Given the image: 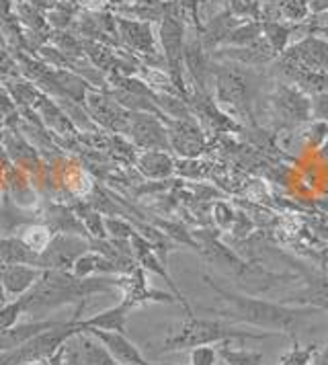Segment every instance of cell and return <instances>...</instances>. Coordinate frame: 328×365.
I'll use <instances>...</instances> for the list:
<instances>
[{
	"label": "cell",
	"mask_w": 328,
	"mask_h": 365,
	"mask_svg": "<svg viewBox=\"0 0 328 365\" xmlns=\"http://www.w3.org/2000/svg\"><path fill=\"white\" fill-rule=\"evenodd\" d=\"M308 11L320 15V13H328V0H308Z\"/></svg>",
	"instance_id": "4dcf8cb0"
},
{
	"label": "cell",
	"mask_w": 328,
	"mask_h": 365,
	"mask_svg": "<svg viewBox=\"0 0 328 365\" xmlns=\"http://www.w3.org/2000/svg\"><path fill=\"white\" fill-rule=\"evenodd\" d=\"M285 60H292L299 66L316 70V72H327L328 74V41L318 37H306L299 43L292 46L289 50L283 51Z\"/></svg>",
	"instance_id": "52a82bcc"
},
{
	"label": "cell",
	"mask_w": 328,
	"mask_h": 365,
	"mask_svg": "<svg viewBox=\"0 0 328 365\" xmlns=\"http://www.w3.org/2000/svg\"><path fill=\"white\" fill-rule=\"evenodd\" d=\"M318 205H320V210H324L328 214V200H322V201H318Z\"/></svg>",
	"instance_id": "836d02e7"
},
{
	"label": "cell",
	"mask_w": 328,
	"mask_h": 365,
	"mask_svg": "<svg viewBox=\"0 0 328 365\" xmlns=\"http://www.w3.org/2000/svg\"><path fill=\"white\" fill-rule=\"evenodd\" d=\"M117 27L121 29L123 39L130 43L133 50L142 51V53H156L154 48V37H152V29L148 23L142 21H125V19H117Z\"/></svg>",
	"instance_id": "5bb4252c"
},
{
	"label": "cell",
	"mask_w": 328,
	"mask_h": 365,
	"mask_svg": "<svg viewBox=\"0 0 328 365\" xmlns=\"http://www.w3.org/2000/svg\"><path fill=\"white\" fill-rule=\"evenodd\" d=\"M41 271L29 265H0V282L6 289V296H25L35 283L39 282Z\"/></svg>",
	"instance_id": "30bf717a"
},
{
	"label": "cell",
	"mask_w": 328,
	"mask_h": 365,
	"mask_svg": "<svg viewBox=\"0 0 328 365\" xmlns=\"http://www.w3.org/2000/svg\"><path fill=\"white\" fill-rule=\"evenodd\" d=\"M273 334L275 332H250L222 320H203L195 314H187V318L179 324V329H175L164 339L160 353L201 347V345H220L232 341H265Z\"/></svg>",
	"instance_id": "7a4b0ae2"
},
{
	"label": "cell",
	"mask_w": 328,
	"mask_h": 365,
	"mask_svg": "<svg viewBox=\"0 0 328 365\" xmlns=\"http://www.w3.org/2000/svg\"><path fill=\"white\" fill-rule=\"evenodd\" d=\"M308 140H310V144L314 148H320L324 142L328 140V123L327 121H320V119H316L314 123H312L310 133H308Z\"/></svg>",
	"instance_id": "4316f807"
},
{
	"label": "cell",
	"mask_w": 328,
	"mask_h": 365,
	"mask_svg": "<svg viewBox=\"0 0 328 365\" xmlns=\"http://www.w3.org/2000/svg\"><path fill=\"white\" fill-rule=\"evenodd\" d=\"M295 267L302 271L304 287L295 292L289 302L295 306H310V308H318L320 312H328V275L304 271L302 265Z\"/></svg>",
	"instance_id": "9c48e42d"
},
{
	"label": "cell",
	"mask_w": 328,
	"mask_h": 365,
	"mask_svg": "<svg viewBox=\"0 0 328 365\" xmlns=\"http://www.w3.org/2000/svg\"><path fill=\"white\" fill-rule=\"evenodd\" d=\"M261 35H262V23H259V21L242 23V25H236V27L230 31L228 39H226V46L246 48V46L255 43Z\"/></svg>",
	"instance_id": "44dd1931"
},
{
	"label": "cell",
	"mask_w": 328,
	"mask_h": 365,
	"mask_svg": "<svg viewBox=\"0 0 328 365\" xmlns=\"http://www.w3.org/2000/svg\"><path fill=\"white\" fill-rule=\"evenodd\" d=\"M9 299V296H6V289H4V285H2V282H0V304H4Z\"/></svg>",
	"instance_id": "d6a6232c"
},
{
	"label": "cell",
	"mask_w": 328,
	"mask_h": 365,
	"mask_svg": "<svg viewBox=\"0 0 328 365\" xmlns=\"http://www.w3.org/2000/svg\"><path fill=\"white\" fill-rule=\"evenodd\" d=\"M21 240H23L33 252L41 255V252L49 247V242H51V232H49L48 228H43V226H31L27 232L23 234Z\"/></svg>",
	"instance_id": "cb8c5ba5"
},
{
	"label": "cell",
	"mask_w": 328,
	"mask_h": 365,
	"mask_svg": "<svg viewBox=\"0 0 328 365\" xmlns=\"http://www.w3.org/2000/svg\"><path fill=\"white\" fill-rule=\"evenodd\" d=\"M183 60H185L187 70H189V74L193 76V81L197 83V86L203 88L205 83H207V76H210L212 68H210L207 51L203 48L201 39H193V41L185 43V48H183Z\"/></svg>",
	"instance_id": "4fadbf2b"
},
{
	"label": "cell",
	"mask_w": 328,
	"mask_h": 365,
	"mask_svg": "<svg viewBox=\"0 0 328 365\" xmlns=\"http://www.w3.org/2000/svg\"><path fill=\"white\" fill-rule=\"evenodd\" d=\"M84 331L95 334L119 365H150L140 353V349L135 347L123 332L98 331V329H84Z\"/></svg>",
	"instance_id": "ba28073f"
},
{
	"label": "cell",
	"mask_w": 328,
	"mask_h": 365,
	"mask_svg": "<svg viewBox=\"0 0 328 365\" xmlns=\"http://www.w3.org/2000/svg\"><path fill=\"white\" fill-rule=\"evenodd\" d=\"M217 349L212 345H201L193 347L189 353V365H215L217 361Z\"/></svg>",
	"instance_id": "d4e9b609"
},
{
	"label": "cell",
	"mask_w": 328,
	"mask_h": 365,
	"mask_svg": "<svg viewBox=\"0 0 328 365\" xmlns=\"http://www.w3.org/2000/svg\"><path fill=\"white\" fill-rule=\"evenodd\" d=\"M262 34L269 46L275 50V53H283L287 50V41L292 37V27L279 23V21H265L262 23Z\"/></svg>",
	"instance_id": "7402d4cb"
},
{
	"label": "cell",
	"mask_w": 328,
	"mask_h": 365,
	"mask_svg": "<svg viewBox=\"0 0 328 365\" xmlns=\"http://www.w3.org/2000/svg\"><path fill=\"white\" fill-rule=\"evenodd\" d=\"M140 170L148 177H152V179H164L175 170V163L170 160L168 154L152 150V152H146L140 158Z\"/></svg>",
	"instance_id": "d6986e66"
},
{
	"label": "cell",
	"mask_w": 328,
	"mask_h": 365,
	"mask_svg": "<svg viewBox=\"0 0 328 365\" xmlns=\"http://www.w3.org/2000/svg\"><path fill=\"white\" fill-rule=\"evenodd\" d=\"M322 257H324V261H327V265H328V249H324V252H322Z\"/></svg>",
	"instance_id": "e575fe53"
},
{
	"label": "cell",
	"mask_w": 328,
	"mask_h": 365,
	"mask_svg": "<svg viewBox=\"0 0 328 365\" xmlns=\"http://www.w3.org/2000/svg\"><path fill=\"white\" fill-rule=\"evenodd\" d=\"M160 41H163L164 56H166V64L170 68L177 86L180 91V62H183V48H185V27H183V19L179 13V4H164V17L160 25Z\"/></svg>",
	"instance_id": "277c9868"
},
{
	"label": "cell",
	"mask_w": 328,
	"mask_h": 365,
	"mask_svg": "<svg viewBox=\"0 0 328 365\" xmlns=\"http://www.w3.org/2000/svg\"><path fill=\"white\" fill-rule=\"evenodd\" d=\"M91 245L76 236H58L56 240L51 238L49 247L39 255V265L46 267L48 271H64L70 273L76 259L88 252Z\"/></svg>",
	"instance_id": "5b68a950"
},
{
	"label": "cell",
	"mask_w": 328,
	"mask_h": 365,
	"mask_svg": "<svg viewBox=\"0 0 328 365\" xmlns=\"http://www.w3.org/2000/svg\"><path fill=\"white\" fill-rule=\"evenodd\" d=\"M131 133H133V140L144 148L168 150L170 146L166 130L150 115H135L131 123Z\"/></svg>",
	"instance_id": "8fae6325"
},
{
	"label": "cell",
	"mask_w": 328,
	"mask_h": 365,
	"mask_svg": "<svg viewBox=\"0 0 328 365\" xmlns=\"http://www.w3.org/2000/svg\"><path fill=\"white\" fill-rule=\"evenodd\" d=\"M327 224H328V220H327Z\"/></svg>",
	"instance_id": "d590c367"
},
{
	"label": "cell",
	"mask_w": 328,
	"mask_h": 365,
	"mask_svg": "<svg viewBox=\"0 0 328 365\" xmlns=\"http://www.w3.org/2000/svg\"><path fill=\"white\" fill-rule=\"evenodd\" d=\"M203 282L212 287L217 294V299L224 304L222 308H210L207 312H215L222 318H228L234 322H245L257 329H267L269 332H285L295 339V332L304 327L306 318L320 314L318 308H310V306H287L279 302H269V299L230 292L222 285H217L210 275H203Z\"/></svg>",
	"instance_id": "6da1fadb"
},
{
	"label": "cell",
	"mask_w": 328,
	"mask_h": 365,
	"mask_svg": "<svg viewBox=\"0 0 328 365\" xmlns=\"http://www.w3.org/2000/svg\"><path fill=\"white\" fill-rule=\"evenodd\" d=\"M312 115L328 123V91L327 93L314 95V99H312Z\"/></svg>",
	"instance_id": "f1b7e54d"
},
{
	"label": "cell",
	"mask_w": 328,
	"mask_h": 365,
	"mask_svg": "<svg viewBox=\"0 0 328 365\" xmlns=\"http://www.w3.org/2000/svg\"><path fill=\"white\" fill-rule=\"evenodd\" d=\"M131 308L128 304H119L115 308H109L101 314L93 316L81 320L82 329H98V331H113V332H125V320H128V312Z\"/></svg>",
	"instance_id": "9a60e30c"
},
{
	"label": "cell",
	"mask_w": 328,
	"mask_h": 365,
	"mask_svg": "<svg viewBox=\"0 0 328 365\" xmlns=\"http://www.w3.org/2000/svg\"><path fill=\"white\" fill-rule=\"evenodd\" d=\"M273 109L279 119H283L287 125L304 123L312 115V101L299 91L297 86H287L279 83L273 91Z\"/></svg>",
	"instance_id": "8992f818"
},
{
	"label": "cell",
	"mask_w": 328,
	"mask_h": 365,
	"mask_svg": "<svg viewBox=\"0 0 328 365\" xmlns=\"http://www.w3.org/2000/svg\"><path fill=\"white\" fill-rule=\"evenodd\" d=\"M217 355L228 365H262V353L248 349H234L230 343H220Z\"/></svg>",
	"instance_id": "ffe728a7"
},
{
	"label": "cell",
	"mask_w": 328,
	"mask_h": 365,
	"mask_svg": "<svg viewBox=\"0 0 328 365\" xmlns=\"http://www.w3.org/2000/svg\"><path fill=\"white\" fill-rule=\"evenodd\" d=\"M312 365H328V347L320 349V351L316 353V357H314Z\"/></svg>",
	"instance_id": "1f68e13d"
},
{
	"label": "cell",
	"mask_w": 328,
	"mask_h": 365,
	"mask_svg": "<svg viewBox=\"0 0 328 365\" xmlns=\"http://www.w3.org/2000/svg\"><path fill=\"white\" fill-rule=\"evenodd\" d=\"M238 25V21L236 17L226 11V13H220V15H215L207 21V25H205V29H203V35H201V43H203V48L207 50H212L215 46H220V43H226V39H228L230 31L234 29Z\"/></svg>",
	"instance_id": "e0dca14e"
},
{
	"label": "cell",
	"mask_w": 328,
	"mask_h": 365,
	"mask_svg": "<svg viewBox=\"0 0 328 365\" xmlns=\"http://www.w3.org/2000/svg\"><path fill=\"white\" fill-rule=\"evenodd\" d=\"M224 53H217L220 58L222 56H226L230 58L232 62H236V64H245V66H262V64H269L277 53L275 50L269 46V41L265 39V37H259L255 43H250V46H246V48H226V50H222Z\"/></svg>",
	"instance_id": "7c38bea8"
},
{
	"label": "cell",
	"mask_w": 328,
	"mask_h": 365,
	"mask_svg": "<svg viewBox=\"0 0 328 365\" xmlns=\"http://www.w3.org/2000/svg\"><path fill=\"white\" fill-rule=\"evenodd\" d=\"M78 341H81L84 365H119L111 357V353L103 347V343L98 341L95 334H91V332L82 329L78 332Z\"/></svg>",
	"instance_id": "ac0fdd59"
},
{
	"label": "cell",
	"mask_w": 328,
	"mask_h": 365,
	"mask_svg": "<svg viewBox=\"0 0 328 365\" xmlns=\"http://www.w3.org/2000/svg\"><path fill=\"white\" fill-rule=\"evenodd\" d=\"M217 99L236 107L242 113H250L255 97L259 95V76L240 64H217L213 66Z\"/></svg>",
	"instance_id": "3957f363"
},
{
	"label": "cell",
	"mask_w": 328,
	"mask_h": 365,
	"mask_svg": "<svg viewBox=\"0 0 328 365\" xmlns=\"http://www.w3.org/2000/svg\"><path fill=\"white\" fill-rule=\"evenodd\" d=\"M105 228H107V232H111L115 238H119V240H125V238H131V226L128 222H123V220H105Z\"/></svg>",
	"instance_id": "83f0119b"
},
{
	"label": "cell",
	"mask_w": 328,
	"mask_h": 365,
	"mask_svg": "<svg viewBox=\"0 0 328 365\" xmlns=\"http://www.w3.org/2000/svg\"><path fill=\"white\" fill-rule=\"evenodd\" d=\"M279 9H281V15L289 21H302L308 15V0H283Z\"/></svg>",
	"instance_id": "484cf974"
},
{
	"label": "cell",
	"mask_w": 328,
	"mask_h": 365,
	"mask_svg": "<svg viewBox=\"0 0 328 365\" xmlns=\"http://www.w3.org/2000/svg\"><path fill=\"white\" fill-rule=\"evenodd\" d=\"M215 220L222 228H232L234 220H236V214L232 212V207L226 205V203H217L215 205Z\"/></svg>",
	"instance_id": "f546056e"
},
{
	"label": "cell",
	"mask_w": 328,
	"mask_h": 365,
	"mask_svg": "<svg viewBox=\"0 0 328 365\" xmlns=\"http://www.w3.org/2000/svg\"><path fill=\"white\" fill-rule=\"evenodd\" d=\"M0 265H39V255L33 252L21 238L0 240Z\"/></svg>",
	"instance_id": "2e32d148"
},
{
	"label": "cell",
	"mask_w": 328,
	"mask_h": 365,
	"mask_svg": "<svg viewBox=\"0 0 328 365\" xmlns=\"http://www.w3.org/2000/svg\"><path fill=\"white\" fill-rule=\"evenodd\" d=\"M318 351H320L318 345H299V343H294V347L281 355L279 365H312Z\"/></svg>",
	"instance_id": "603a6c76"
}]
</instances>
